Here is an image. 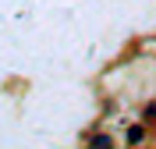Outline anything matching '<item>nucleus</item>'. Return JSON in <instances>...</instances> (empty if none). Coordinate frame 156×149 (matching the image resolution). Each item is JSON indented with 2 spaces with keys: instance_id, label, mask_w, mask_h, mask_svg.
<instances>
[{
  "instance_id": "f257e3e1",
  "label": "nucleus",
  "mask_w": 156,
  "mask_h": 149,
  "mask_svg": "<svg viewBox=\"0 0 156 149\" xmlns=\"http://www.w3.org/2000/svg\"><path fill=\"white\" fill-rule=\"evenodd\" d=\"M128 142H131V146L146 142V124H138V128H131V131H128Z\"/></svg>"
},
{
  "instance_id": "7ed1b4c3",
  "label": "nucleus",
  "mask_w": 156,
  "mask_h": 149,
  "mask_svg": "<svg viewBox=\"0 0 156 149\" xmlns=\"http://www.w3.org/2000/svg\"><path fill=\"white\" fill-rule=\"evenodd\" d=\"M146 124H156V103H149V107H146Z\"/></svg>"
},
{
  "instance_id": "f03ea898",
  "label": "nucleus",
  "mask_w": 156,
  "mask_h": 149,
  "mask_svg": "<svg viewBox=\"0 0 156 149\" xmlns=\"http://www.w3.org/2000/svg\"><path fill=\"white\" fill-rule=\"evenodd\" d=\"M89 146H110V135H92V139H89Z\"/></svg>"
}]
</instances>
